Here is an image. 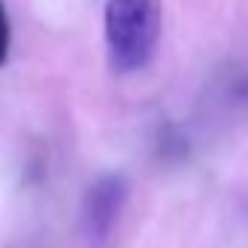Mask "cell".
I'll return each mask as SVG.
<instances>
[{"label":"cell","mask_w":248,"mask_h":248,"mask_svg":"<svg viewBox=\"0 0 248 248\" xmlns=\"http://www.w3.org/2000/svg\"><path fill=\"white\" fill-rule=\"evenodd\" d=\"M108 62L117 73H140L161 41V0H108L102 12Z\"/></svg>","instance_id":"6da1fadb"},{"label":"cell","mask_w":248,"mask_h":248,"mask_svg":"<svg viewBox=\"0 0 248 248\" xmlns=\"http://www.w3.org/2000/svg\"><path fill=\"white\" fill-rule=\"evenodd\" d=\"M129 199V181L123 172L96 178L82 199V228L91 245H105Z\"/></svg>","instance_id":"7a4b0ae2"},{"label":"cell","mask_w":248,"mask_h":248,"mask_svg":"<svg viewBox=\"0 0 248 248\" xmlns=\"http://www.w3.org/2000/svg\"><path fill=\"white\" fill-rule=\"evenodd\" d=\"M9 47H12V21L6 12V3L0 0V67H6L9 62Z\"/></svg>","instance_id":"3957f363"}]
</instances>
